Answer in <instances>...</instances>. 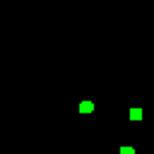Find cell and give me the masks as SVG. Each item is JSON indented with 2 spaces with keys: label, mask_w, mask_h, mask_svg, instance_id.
I'll return each mask as SVG.
<instances>
[{
  "label": "cell",
  "mask_w": 154,
  "mask_h": 154,
  "mask_svg": "<svg viewBox=\"0 0 154 154\" xmlns=\"http://www.w3.org/2000/svg\"><path fill=\"white\" fill-rule=\"evenodd\" d=\"M130 120H142V108H130Z\"/></svg>",
  "instance_id": "obj_2"
},
{
  "label": "cell",
  "mask_w": 154,
  "mask_h": 154,
  "mask_svg": "<svg viewBox=\"0 0 154 154\" xmlns=\"http://www.w3.org/2000/svg\"><path fill=\"white\" fill-rule=\"evenodd\" d=\"M79 111H82V113H91V111H94V103H91V101H82V103H79Z\"/></svg>",
  "instance_id": "obj_1"
},
{
  "label": "cell",
  "mask_w": 154,
  "mask_h": 154,
  "mask_svg": "<svg viewBox=\"0 0 154 154\" xmlns=\"http://www.w3.org/2000/svg\"><path fill=\"white\" fill-rule=\"evenodd\" d=\"M120 154H135L132 147H120Z\"/></svg>",
  "instance_id": "obj_3"
}]
</instances>
